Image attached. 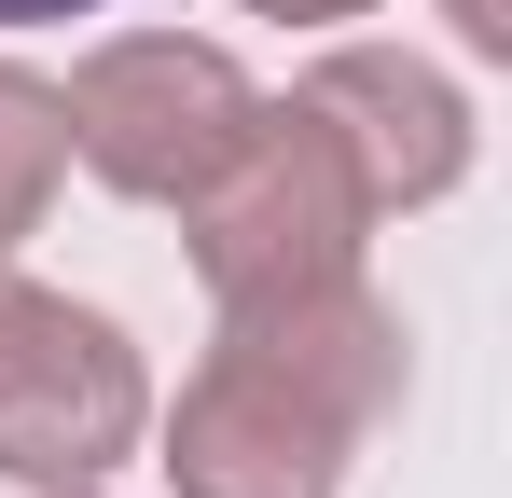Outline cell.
I'll use <instances>...</instances> for the list:
<instances>
[{
  "instance_id": "obj_4",
  "label": "cell",
  "mask_w": 512,
  "mask_h": 498,
  "mask_svg": "<svg viewBox=\"0 0 512 498\" xmlns=\"http://www.w3.org/2000/svg\"><path fill=\"white\" fill-rule=\"evenodd\" d=\"M56 111H70V166L111 180L125 208H180L208 166L250 139L263 83L222 56V42H180V28H111L84 70L56 83Z\"/></svg>"
},
{
  "instance_id": "obj_9",
  "label": "cell",
  "mask_w": 512,
  "mask_h": 498,
  "mask_svg": "<svg viewBox=\"0 0 512 498\" xmlns=\"http://www.w3.org/2000/svg\"><path fill=\"white\" fill-rule=\"evenodd\" d=\"M56 14H111V0H0V28H56Z\"/></svg>"
},
{
  "instance_id": "obj_1",
  "label": "cell",
  "mask_w": 512,
  "mask_h": 498,
  "mask_svg": "<svg viewBox=\"0 0 512 498\" xmlns=\"http://www.w3.org/2000/svg\"><path fill=\"white\" fill-rule=\"evenodd\" d=\"M402 305L346 263L305 291L222 305L208 360L167 402V471L180 498H346L360 443L402 415Z\"/></svg>"
},
{
  "instance_id": "obj_7",
  "label": "cell",
  "mask_w": 512,
  "mask_h": 498,
  "mask_svg": "<svg viewBox=\"0 0 512 498\" xmlns=\"http://www.w3.org/2000/svg\"><path fill=\"white\" fill-rule=\"evenodd\" d=\"M443 28H457V56L512 70V0H443Z\"/></svg>"
},
{
  "instance_id": "obj_5",
  "label": "cell",
  "mask_w": 512,
  "mask_h": 498,
  "mask_svg": "<svg viewBox=\"0 0 512 498\" xmlns=\"http://www.w3.org/2000/svg\"><path fill=\"white\" fill-rule=\"evenodd\" d=\"M291 97L346 139L360 194H374V222H388V208H443V194L471 180V153H485V125H471L457 70H429V56H402V42H333Z\"/></svg>"
},
{
  "instance_id": "obj_3",
  "label": "cell",
  "mask_w": 512,
  "mask_h": 498,
  "mask_svg": "<svg viewBox=\"0 0 512 498\" xmlns=\"http://www.w3.org/2000/svg\"><path fill=\"white\" fill-rule=\"evenodd\" d=\"M153 443V374L111 305L14 277L0 249V471L14 485H111Z\"/></svg>"
},
{
  "instance_id": "obj_8",
  "label": "cell",
  "mask_w": 512,
  "mask_h": 498,
  "mask_svg": "<svg viewBox=\"0 0 512 498\" xmlns=\"http://www.w3.org/2000/svg\"><path fill=\"white\" fill-rule=\"evenodd\" d=\"M236 14H277V28H346V14H374V0H236Z\"/></svg>"
},
{
  "instance_id": "obj_10",
  "label": "cell",
  "mask_w": 512,
  "mask_h": 498,
  "mask_svg": "<svg viewBox=\"0 0 512 498\" xmlns=\"http://www.w3.org/2000/svg\"><path fill=\"white\" fill-rule=\"evenodd\" d=\"M28 498H97V485H28Z\"/></svg>"
},
{
  "instance_id": "obj_6",
  "label": "cell",
  "mask_w": 512,
  "mask_h": 498,
  "mask_svg": "<svg viewBox=\"0 0 512 498\" xmlns=\"http://www.w3.org/2000/svg\"><path fill=\"white\" fill-rule=\"evenodd\" d=\"M56 180H70V111H56V83L28 70V56H0V249L42 236Z\"/></svg>"
},
{
  "instance_id": "obj_2",
  "label": "cell",
  "mask_w": 512,
  "mask_h": 498,
  "mask_svg": "<svg viewBox=\"0 0 512 498\" xmlns=\"http://www.w3.org/2000/svg\"><path fill=\"white\" fill-rule=\"evenodd\" d=\"M180 236H194V277L208 305H263V291H305V277H346L360 236H374V194L346 139L305 111V97H263L250 139L180 194Z\"/></svg>"
}]
</instances>
